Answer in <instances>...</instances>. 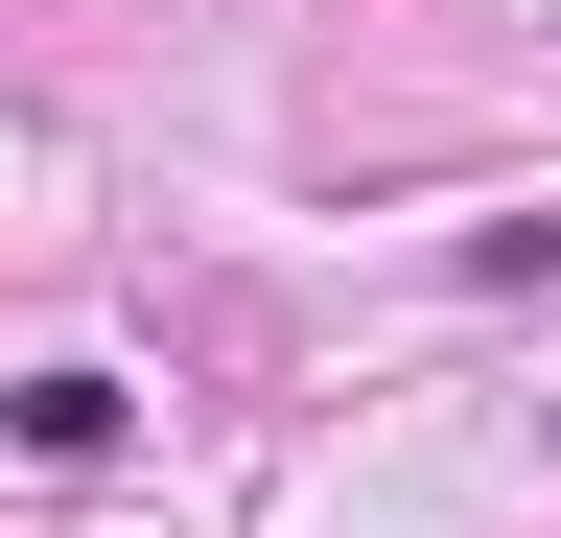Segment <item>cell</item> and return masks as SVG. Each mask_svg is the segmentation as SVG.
Returning a JSON list of instances; mask_svg holds the SVG:
<instances>
[{"label": "cell", "instance_id": "6da1fadb", "mask_svg": "<svg viewBox=\"0 0 561 538\" xmlns=\"http://www.w3.org/2000/svg\"><path fill=\"white\" fill-rule=\"evenodd\" d=\"M117 422H140V375H117V352H47V375H0V445H24V468H117Z\"/></svg>", "mask_w": 561, "mask_h": 538}]
</instances>
